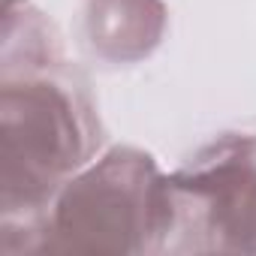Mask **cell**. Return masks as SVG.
<instances>
[{
	"mask_svg": "<svg viewBox=\"0 0 256 256\" xmlns=\"http://www.w3.org/2000/svg\"><path fill=\"white\" fill-rule=\"evenodd\" d=\"M169 24L163 0H84V42L112 66H130L160 46Z\"/></svg>",
	"mask_w": 256,
	"mask_h": 256,
	"instance_id": "cell-3",
	"label": "cell"
},
{
	"mask_svg": "<svg viewBox=\"0 0 256 256\" xmlns=\"http://www.w3.org/2000/svg\"><path fill=\"white\" fill-rule=\"evenodd\" d=\"M178 196L160 163L133 145H114L76 172L36 229L48 253H154L178 232Z\"/></svg>",
	"mask_w": 256,
	"mask_h": 256,
	"instance_id": "cell-2",
	"label": "cell"
},
{
	"mask_svg": "<svg viewBox=\"0 0 256 256\" xmlns=\"http://www.w3.org/2000/svg\"><path fill=\"white\" fill-rule=\"evenodd\" d=\"M102 130L78 72L64 60L0 82V205L4 238L36 229L58 190L100 154Z\"/></svg>",
	"mask_w": 256,
	"mask_h": 256,
	"instance_id": "cell-1",
	"label": "cell"
},
{
	"mask_svg": "<svg viewBox=\"0 0 256 256\" xmlns=\"http://www.w3.org/2000/svg\"><path fill=\"white\" fill-rule=\"evenodd\" d=\"M60 64V42L52 22L30 0H6L4 6V76Z\"/></svg>",
	"mask_w": 256,
	"mask_h": 256,
	"instance_id": "cell-4",
	"label": "cell"
},
{
	"mask_svg": "<svg viewBox=\"0 0 256 256\" xmlns=\"http://www.w3.org/2000/svg\"><path fill=\"white\" fill-rule=\"evenodd\" d=\"M220 250L226 253H256V172L238 193L223 235H220Z\"/></svg>",
	"mask_w": 256,
	"mask_h": 256,
	"instance_id": "cell-5",
	"label": "cell"
}]
</instances>
